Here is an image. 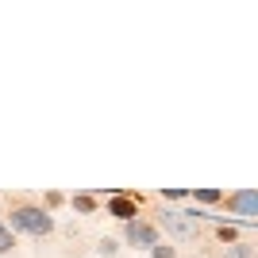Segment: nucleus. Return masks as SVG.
I'll return each instance as SVG.
<instances>
[{"label": "nucleus", "mask_w": 258, "mask_h": 258, "mask_svg": "<svg viewBox=\"0 0 258 258\" xmlns=\"http://www.w3.org/2000/svg\"><path fill=\"white\" fill-rule=\"evenodd\" d=\"M12 235H16V231H23V235H35V239H43V235H50L54 231V216L46 212L43 205H16L12 208Z\"/></svg>", "instance_id": "1"}, {"label": "nucleus", "mask_w": 258, "mask_h": 258, "mask_svg": "<svg viewBox=\"0 0 258 258\" xmlns=\"http://www.w3.org/2000/svg\"><path fill=\"white\" fill-rule=\"evenodd\" d=\"M154 227H162V231H166L170 239H177V243H193V239L201 235V224H197L185 208H162Z\"/></svg>", "instance_id": "2"}, {"label": "nucleus", "mask_w": 258, "mask_h": 258, "mask_svg": "<svg viewBox=\"0 0 258 258\" xmlns=\"http://www.w3.org/2000/svg\"><path fill=\"white\" fill-rule=\"evenodd\" d=\"M227 212L239 216L235 224L243 227V231H250V227H254V216H258V197H254V189H239V193H231V197H227Z\"/></svg>", "instance_id": "3"}, {"label": "nucleus", "mask_w": 258, "mask_h": 258, "mask_svg": "<svg viewBox=\"0 0 258 258\" xmlns=\"http://www.w3.org/2000/svg\"><path fill=\"white\" fill-rule=\"evenodd\" d=\"M123 243L139 247V250H151L158 243V227L147 224V220H131V224H123Z\"/></svg>", "instance_id": "4"}, {"label": "nucleus", "mask_w": 258, "mask_h": 258, "mask_svg": "<svg viewBox=\"0 0 258 258\" xmlns=\"http://www.w3.org/2000/svg\"><path fill=\"white\" fill-rule=\"evenodd\" d=\"M108 216H116L119 224L139 220V197H131V193H112V197H108Z\"/></svg>", "instance_id": "5"}, {"label": "nucleus", "mask_w": 258, "mask_h": 258, "mask_svg": "<svg viewBox=\"0 0 258 258\" xmlns=\"http://www.w3.org/2000/svg\"><path fill=\"white\" fill-rule=\"evenodd\" d=\"M189 201H193L197 208H208V205H220V201H224V193H220V189H193V193H189Z\"/></svg>", "instance_id": "6"}, {"label": "nucleus", "mask_w": 258, "mask_h": 258, "mask_svg": "<svg viewBox=\"0 0 258 258\" xmlns=\"http://www.w3.org/2000/svg\"><path fill=\"white\" fill-rule=\"evenodd\" d=\"M70 205H74V212L89 216V212H97V197H93V193H74V197H70Z\"/></svg>", "instance_id": "7"}, {"label": "nucleus", "mask_w": 258, "mask_h": 258, "mask_svg": "<svg viewBox=\"0 0 258 258\" xmlns=\"http://www.w3.org/2000/svg\"><path fill=\"white\" fill-rule=\"evenodd\" d=\"M239 231H243V227H239L235 220H227V224H220V227H216V239L231 247V243H239Z\"/></svg>", "instance_id": "8"}, {"label": "nucleus", "mask_w": 258, "mask_h": 258, "mask_svg": "<svg viewBox=\"0 0 258 258\" xmlns=\"http://www.w3.org/2000/svg\"><path fill=\"white\" fill-rule=\"evenodd\" d=\"M12 247H16V235H12V231H8V224H4V220H0V258L8 254Z\"/></svg>", "instance_id": "9"}, {"label": "nucleus", "mask_w": 258, "mask_h": 258, "mask_svg": "<svg viewBox=\"0 0 258 258\" xmlns=\"http://www.w3.org/2000/svg\"><path fill=\"white\" fill-rule=\"evenodd\" d=\"M151 258H177V247H170V243H162V239H158V243L151 247Z\"/></svg>", "instance_id": "10"}, {"label": "nucleus", "mask_w": 258, "mask_h": 258, "mask_svg": "<svg viewBox=\"0 0 258 258\" xmlns=\"http://www.w3.org/2000/svg\"><path fill=\"white\" fill-rule=\"evenodd\" d=\"M116 250H119L116 239H100L97 243V254H104V258H116Z\"/></svg>", "instance_id": "11"}, {"label": "nucleus", "mask_w": 258, "mask_h": 258, "mask_svg": "<svg viewBox=\"0 0 258 258\" xmlns=\"http://www.w3.org/2000/svg\"><path fill=\"white\" fill-rule=\"evenodd\" d=\"M227 258H254V250H250L247 243H231V247H227Z\"/></svg>", "instance_id": "12"}, {"label": "nucleus", "mask_w": 258, "mask_h": 258, "mask_svg": "<svg viewBox=\"0 0 258 258\" xmlns=\"http://www.w3.org/2000/svg\"><path fill=\"white\" fill-rule=\"evenodd\" d=\"M162 201H166V205H177V201H189V193H185V189H162Z\"/></svg>", "instance_id": "13"}, {"label": "nucleus", "mask_w": 258, "mask_h": 258, "mask_svg": "<svg viewBox=\"0 0 258 258\" xmlns=\"http://www.w3.org/2000/svg\"><path fill=\"white\" fill-rule=\"evenodd\" d=\"M54 205H62V193H46V212H50Z\"/></svg>", "instance_id": "14"}]
</instances>
